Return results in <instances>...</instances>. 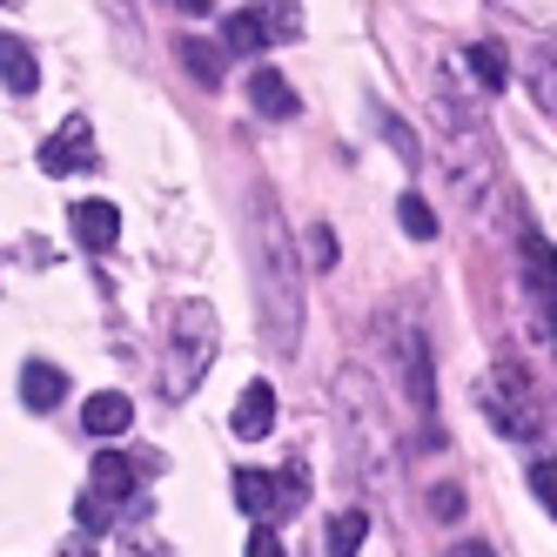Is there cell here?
I'll return each instance as SVG.
<instances>
[{
    "mask_svg": "<svg viewBox=\"0 0 557 557\" xmlns=\"http://www.w3.org/2000/svg\"><path fill=\"white\" fill-rule=\"evenodd\" d=\"M235 504H243L256 524H283L302 510V476H275V470H235Z\"/></svg>",
    "mask_w": 557,
    "mask_h": 557,
    "instance_id": "obj_1",
    "label": "cell"
},
{
    "mask_svg": "<svg viewBox=\"0 0 557 557\" xmlns=\"http://www.w3.org/2000/svg\"><path fill=\"white\" fill-rule=\"evenodd\" d=\"M484 410L504 423V436H537V430H544V417H537V404H531V376H524V370H497L491 389H484Z\"/></svg>",
    "mask_w": 557,
    "mask_h": 557,
    "instance_id": "obj_2",
    "label": "cell"
},
{
    "mask_svg": "<svg viewBox=\"0 0 557 557\" xmlns=\"http://www.w3.org/2000/svg\"><path fill=\"white\" fill-rule=\"evenodd\" d=\"M101 154H95V128H88V114H67L61 122V135L41 148V169L48 175H82V169H95Z\"/></svg>",
    "mask_w": 557,
    "mask_h": 557,
    "instance_id": "obj_3",
    "label": "cell"
},
{
    "mask_svg": "<svg viewBox=\"0 0 557 557\" xmlns=\"http://www.w3.org/2000/svg\"><path fill=\"white\" fill-rule=\"evenodd\" d=\"M128 497H135V463L114 457V450H101L95 470H88V504H101L114 517V504H128Z\"/></svg>",
    "mask_w": 557,
    "mask_h": 557,
    "instance_id": "obj_4",
    "label": "cell"
},
{
    "mask_svg": "<svg viewBox=\"0 0 557 557\" xmlns=\"http://www.w3.org/2000/svg\"><path fill=\"white\" fill-rule=\"evenodd\" d=\"M67 222H74V243L95 249V256L114 249V235H122V215H114V202H74Z\"/></svg>",
    "mask_w": 557,
    "mask_h": 557,
    "instance_id": "obj_5",
    "label": "cell"
},
{
    "mask_svg": "<svg viewBox=\"0 0 557 557\" xmlns=\"http://www.w3.org/2000/svg\"><path fill=\"white\" fill-rule=\"evenodd\" d=\"M128 423H135V404H128L122 389L88 396V410H82V430H88V436H101V444H108V436H122Z\"/></svg>",
    "mask_w": 557,
    "mask_h": 557,
    "instance_id": "obj_6",
    "label": "cell"
},
{
    "mask_svg": "<svg viewBox=\"0 0 557 557\" xmlns=\"http://www.w3.org/2000/svg\"><path fill=\"white\" fill-rule=\"evenodd\" d=\"M228 430L249 436V444H256V436H269V430H275V389H269V383H249L243 404H235V417H228Z\"/></svg>",
    "mask_w": 557,
    "mask_h": 557,
    "instance_id": "obj_7",
    "label": "cell"
},
{
    "mask_svg": "<svg viewBox=\"0 0 557 557\" xmlns=\"http://www.w3.org/2000/svg\"><path fill=\"white\" fill-rule=\"evenodd\" d=\"M0 82H8L14 95H34L41 88V67H34V48L14 41V34H0Z\"/></svg>",
    "mask_w": 557,
    "mask_h": 557,
    "instance_id": "obj_8",
    "label": "cell"
},
{
    "mask_svg": "<svg viewBox=\"0 0 557 557\" xmlns=\"http://www.w3.org/2000/svg\"><path fill=\"white\" fill-rule=\"evenodd\" d=\"M61 396H67V376H61L54 363H27V370H21V404H27V410H54Z\"/></svg>",
    "mask_w": 557,
    "mask_h": 557,
    "instance_id": "obj_9",
    "label": "cell"
},
{
    "mask_svg": "<svg viewBox=\"0 0 557 557\" xmlns=\"http://www.w3.org/2000/svg\"><path fill=\"white\" fill-rule=\"evenodd\" d=\"M249 101L269 114V122H289V114H296V88L283 82V74H269V67H256V82H249Z\"/></svg>",
    "mask_w": 557,
    "mask_h": 557,
    "instance_id": "obj_10",
    "label": "cell"
},
{
    "mask_svg": "<svg viewBox=\"0 0 557 557\" xmlns=\"http://www.w3.org/2000/svg\"><path fill=\"white\" fill-rule=\"evenodd\" d=\"M222 48H228V54H262V48H269L262 14H228V21H222Z\"/></svg>",
    "mask_w": 557,
    "mask_h": 557,
    "instance_id": "obj_11",
    "label": "cell"
},
{
    "mask_svg": "<svg viewBox=\"0 0 557 557\" xmlns=\"http://www.w3.org/2000/svg\"><path fill=\"white\" fill-rule=\"evenodd\" d=\"M363 537H370V517L363 510H343L336 524H330V537H323V557H356Z\"/></svg>",
    "mask_w": 557,
    "mask_h": 557,
    "instance_id": "obj_12",
    "label": "cell"
},
{
    "mask_svg": "<svg viewBox=\"0 0 557 557\" xmlns=\"http://www.w3.org/2000/svg\"><path fill=\"white\" fill-rule=\"evenodd\" d=\"M470 74H476V82H484V88L497 95V88L510 82V61H504V48H497V41H476V48H470Z\"/></svg>",
    "mask_w": 557,
    "mask_h": 557,
    "instance_id": "obj_13",
    "label": "cell"
},
{
    "mask_svg": "<svg viewBox=\"0 0 557 557\" xmlns=\"http://www.w3.org/2000/svg\"><path fill=\"white\" fill-rule=\"evenodd\" d=\"M396 215H404V228L417 235V243H430V235H436V215H430L423 195H404V202H396Z\"/></svg>",
    "mask_w": 557,
    "mask_h": 557,
    "instance_id": "obj_14",
    "label": "cell"
},
{
    "mask_svg": "<svg viewBox=\"0 0 557 557\" xmlns=\"http://www.w3.org/2000/svg\"><path fill=\"white\" fill-rule=\"evenodd\" d=\"M524 262H531V283H537V289L550 296V243H544V235H537V228L524 235Z\"/></svg>",
    "mask_w": 557,
    "mask_h": 557,
    "instance_id": "obj_15",
    "label": "cell"
},
{
    "mask_svg": "<svg viewBox=\"0 0 557 557\" xmlns=\"http://www.w3.org/2000/svg\"><path fill=\"white\" fill-rule=\"evenodd\" d=\"M262 14V27H269V41H275V34H302V14L289 8V0H269V8H256Z\"/></svg>",
    "mask_w": 557,
    "mask_h": 557,
    "instance_id": "obj_16",
    "label": "cell"
},
{
    "mask_svg": "<svg viewBox=\"0 0 557 557\" xmlns=\"http://www.w3.org/2000/svg\"><path fill=\"white\" fill-rule=\"evenodd\" d=\"M531 491H537V504H544V510H557V463H550V457H537V463H531Z\"/></svg>",
    "mask_w": 557,
    "mask_h": 557,
    "instance_id": "obj_17",
    "label": "cell"
},
{
    "mask_svg": "<svg viewBox=\"0 0 557 557\" xmlns=\"http://www.w3.org/2000/svg\"><path fill=\"white\" fill-rule=\"evenodd\" d=\"M249 557H289V550H283V537H275L269 524H256V537H249Z\"/></svg>",
    "mask_w": 557,
    "mask_h": 557,
    "instance_id": "obj_18",
    "label": "cell"
},
{
    "mask_svg": "<svg viewBox=\"0 0 557 557\" xmlns=\"http://www.w3.org/2000/svg\"><path fill=\"white\" fill-rule=\"evenodd\" d=\"M182 54H188V67H195V74H202V82H215V61H209L215 48H202V41H188Z\"/></svg>",
    "mask_w": 557,
    "mask_h": 557,
    "instance_id": "obj_19",
    "label": "cell"
},
{
    "mask_svg": "<svg viewBox=\"0 0 557 557\" xmlns=\"http://www.w3.org/2000/svg\"><path fill=\"white\" fill-rule=\"evenodd\" d=\"M430 510H444V517H457V510H463V497H457V491H436V497H430Z\"/></svg>",
    "mask_w": 557,
    "mask_h": 557,
    "instance_id": "obj_20",
    "label": "cell"
},
{
    "mask_svg": "<svg viewBox=\"0 0 557 557\" xmlns=\"http://www.w3.org/2000/svg\"><path fill=\"white\" fill-rule=\"evenodd\" d=\"M450 557H497V550H491V544H457Z\"/></svg>",
    "mask_w": 557,
    "mask_h": 557,
    "instance_id": "obj_21",
    "label": "cell"
},
{
    "mask_svg": "<svg viewBox=\"0 0 557 557\" xmlns=\"http://www.w3.org/2000/svg\"><path fill=\"white\" fill-rule=\"evenodd\" d=\"M175 8H182V14H209V8H215V0H175Z\"/></svg>",
    "mask_w": 557,
    "mask_h": 557,
    "instance_id": "obj_22",
    "label": "cell"
}]
</instances>
